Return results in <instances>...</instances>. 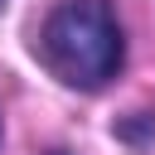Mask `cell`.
Wrapping results in <instances>:
<instances>
[{"mask_svg":"<svg viewBox=\"0 0 155 155\" xmlns=\"http://www.w3.org/2000/svg\"><path fill=\"white\" fill-rule=\"evenodd\" d=\"M34 53L58 82L97 92L126 68V34L107 0H58L39 24Z\"/></svg>","mask_w":155,"mask_h":155,"instance_id":"1","label":"cell"},{"mask_svg":"<svg viewBox=\"0 0 155 155\" xmlns=\"http://www.w3.org/2000/svg\"><path fill=\"white\" fill-rule=\"evenodd\" d=\"M5 5H10V0H0V10H5Z\"/></svg>","mask_w":155,"mask_h":155,"instance_id":"2","label":"cell"},{"mask_svg":"<svg viewBox=\"0 0 155 155\" xmlns=\"http://www.w3.org/2000/svg\"><path fill=\"white\" fill-rule=\"evenodd\" d=\"M0 136H5V126H0Z\"/></svg>","mask_w":155,"mask_h":155,"instance_id":"3","label":"cell"}]
</instances>
